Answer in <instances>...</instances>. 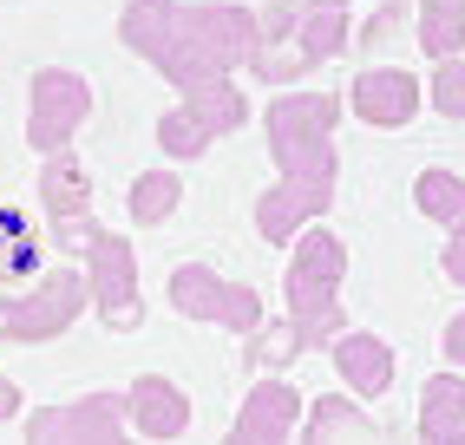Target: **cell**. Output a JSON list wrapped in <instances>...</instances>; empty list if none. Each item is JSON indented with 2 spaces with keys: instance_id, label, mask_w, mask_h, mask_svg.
Returning a JSON list of instances; mask_svg holds the SVG:
<instances>
[{
  "instance_id": "d6a6232c",
  "label": "cell",
  "mask_w": 465,
  "mask_h": 445,
  "mask_svg": "<svg viewBox=\"0 0 465 445\" xmlns=\"http://www.w3.org/2000/svg\"><path fill=\"white\" fill-rule=\"evenodd\" d=\"M0 341H7V295H0Z\"/></svg>"
},
{
  "instance_id": "8992f818",
  "label": "cell",
  "mask_w": 465,
  "mask_h": 445,
  "mask_svg": "<svg viewBox=\"0 0 465 445\" xmlns=\"http://www.w3.org/2000/svg\"><path fill=\"white\" fill-rule=\"evenodd\" d=\"M92 308V275L85 269H53L40 275L20 302H7V341H53Z\"/></svg>"
},
{
  "instance_id": "ac0fdd59",
  "label": "cell",
  "mask_w": 465,
  "mask_h": 445,
  "mask_svg": "<svg viewBox=\"0 0 465 445\" xmlns=\"http://www.w3.org/2000/svg\"><path fill=\"white\" fill-rule=\"evenodd\" d=\"M308 354V334H302V321L289 314V321H262V328H250V373H282L289 361H302Z\"/></svg>"
},
{
  "instance_id": "3957f363",
  "label": "cell",
  "mask_w": 465,
  "mask_h": 445,
  "mask_svg": "<svg viewBox=\"0 0 465 445\" xmlns=\"http://www.w3.org/2000/svg\"><path fill=\"white\" fill-rule=\"evenodd\" d=\"M171 308L191 314V321L230 328V334L262 328V295L250 289V282H223L210 262H177L171 269Z\"/></svg>"
},
{
  "instance_id": "1f68e13d",
  "label": "cell",
  "mask_w": 465,
  "mask_h": 445,
  "mask_svg": "<svg viewBox=\"0 0 465 445\" xmlns=\"http://www.w3.org/2000/svg\"><path fill=\"white\" fill-rule=\"evenodd\" d=\"M14 412H20V387H14L7 373H0V420H14Z\"/></svg>"
},
{
  "instance_id": "7402d4cb",
  "label": "cell",
  "mask_w": 465,
  "mask_h": 445,
  "mask_svg": "<svg viewBox=\"0 0 465 445\" xmlns=\"http://www.w3.org/2000/svg\"><path fill=\"white\" fill-rule=\"evenodd\" d=\"M302 439H374V420L354 406V400H315L302 412Z\"/></svg>"
},
{
  "instance_id": "ba28073f",
  "label": "cell",
  "mask_w": 465,
  "mask_h": 445,
  "mask_svg": "<svg viewBox=\"0 0 465 445\" xmlns=\"http://www.w3.org/2000/svg\"><path fill=\"white\" fill-rule=\"evenodd\" d=\"M92 112V85L73 66H40L34 73V112H26V144L34 151H59L73 144V132Z\"/></svg>"
},
{
  "instance_id": "7a4b0ae2",
  "label": "cell",
  "mask_w": 465,
  "mask_h": 445,
  "mask_svg": "<svg viewBox=\"0 0 465 445\" xmlns=\"http://www.w3.org/2000/svg\"><path fill=\"white\" fill-rule=\"evenodd\" d=\"M334 118H341V99H328V92H282V99L269 105V118H262L275 171L295 177V171L328 164V157H334V144H328Z\"/></svg>"
},
{
  "instance_id": "9c48e42d",
  "label": "cell",
  "mask_w": 465,
  "mask_h": 445,
  "mask_svg": "<svg viewBox=\"0 0 465 445\" xmlns=\"http://www.w3.org/2000/svg\"><path fill=\"white\" fill-rule=\"evenodd\" d=\"M125 420H132L125 393H85V400H73V406H46V412H34V420H26V432H34V439H85V445H112L118 432H125Z\"/></svg>"
},
{
  "instance_id": "44dd1931",
  "label": "cell",
  "mask_w": 465,
  "mask_h": 445,
  "mask_svg": "<svg viewBox=\"0 0 465 445\" xmlns=\"http://www.w3.org/2000/svg\"><path fill=\"white\" fill-rule=\"evenodd\" d=\"M177 203H183V177H177V171H144V177L132 183V197H125V210H132L138 230L177 216Z\"/></svg>"
},
{
  "instance_id": "6da1fadb",
  "label": "cell",
  "mask_w": 465,
  "mask_h": 445,
  "mask_svg": "<svg viewBox=\"0 0 465 445\" xmlns=\"http://www.w3.org/2000/svg\"><path fill=\"white\" fill-rule=\"evenodd\" d=\"M341 275H348V242L334 230H322V216L295 236V262H289V314L302 321L308 347H334V334L348 328V308H341Z\"/></svg>"
},
{
  "instance_id": "d4e9b609",
  "label": "cell",
  "mask_w": 465,
  "mask_h": 445,
  "mask_svg": "<svg viewBox=\"0 0 465 445\" xmlns=\"http://www.w3.org/2000/svg\"><path fill=\"white\" fill-rule=\"evenodd\" d=\"M34 269H40V242H34V230H26V216L0 210V282L34 275Z\"/></svg>"
},
{
  "instance_id": "603a6c76",
  "label": "cell",
  "mask_w": 465,
  "mask_h": 445,
  "mask_svg": "<svg viewBox=\"0 0 465 445\" xmlns=\"http://www.w3.org/2000/svg\"><path fill=\"white\" fill-rule=\"evenodd\" d=\"M413 203H420V216L426 222H440V230H452L459 222V210H465V177L459 171H420V183H413Z\"/></svg>"
},
{
  "instance_id": "52a82bcc",
  "label": "cell",
  "mask_w": 465,
  "mask_h": 445,
  "mask_svg": "<svg viewBox=\"0 0 465 445\" xmlns=\"http://www.w3.org/2000/svg\"><path fill=\"white\" fill-rule=\"evenodd\" d=\"M177 34L197 40L223 73H236V66H250V59H256V46H262V20H256L250 7H230V0H183Z\"/></svg>"
},
{
  "instance_id": "4316f807",
  "label": "cell",
  "mask_w": 465,
  "mask_h": 445,
  "mask_svg": "<svg viewBox=\"0 0 465 445\" xmlns=\"http://www.w3.org/2000/svg\"><path fill=\"white\" fill-rule=\"evenodd\" d=\"M432 112H440V118H465V53L440 59V73H432Z\"/></svg>"
},
{
  "instance_id": "e0dca14e",
  "label": "cell",
  "mask_w": 465,
  "mask_h": 445,
  "mask_svg": "<svg viewBox=\"0 0 465 445\" xmlns=\"http://www.w3.org/2000/svg\"><path fill=\"white\" fill-rule=\"evenodd\" d=\"M177 14H183V0H125L118 40H125L138 59H158V53L177 40Z\"/></svg>"
},
{
  "instance_id": "277c9868",
  "label": "cell",
  "mask_w": 465,
  "mask_h": 445,
  "mask_svg": "<svg viewBox=\"0 0 465 445\" xmlns=\"http://www.w3.org/2000/svg\"><path fill=\"white\" fill-rule=\"evenodd\" d=\"M85 275H92V308L112 334H132L144 321V302H138V256L125 236L112 230H92L85 236Z\"/></svg>"
},
{
  "instance_id": "ffe728a7",
  "label": "cell",
  "mask_w": 465,
  "mask_h": 445,
  "mask_svg": "<svg viewBox=\"0 0 465 445\" xmlns=\"http://www.w3.org/2000/svg\"><path fill=\"white\" fill-rule=\"evenodd\" d=\"M183 105H191V112L210 124L216 138H223V132H236V124L250 118V99H242V92L230 85V73H223V79H203L197 92H183Z\"/></svg>"
},
{
  "instance_id": "5bb4252c",
  "label": "cell",
  "mask_w": 465,
  "mask_h": 445,
  "mask_svg": "<svg viewBox=\"0 0 465 445\" xmlns=\"http://www.w3.org/2000/svg\"><path fill=\"white\" fill-rule=\"evenodd\" d=\"M40 203H46L53 222H79V216H92V177H85V164H79L66 144L46 151V164H40Z\"/></svg>"
},
{
  "instance_id": "7c38bea8",
  "label": "cell",
  "mask_w": 465,
  "mask_h": 445,
  "mask_svg": "<svg viewBox=\"0 0 465 445\" xmlns=\"http://www.w3.org/2000/svg\"><path fill=\"white\" fill-rule=\"evenodd\" d=\"M125 406H132L138 439H183V426H191V393H183L177 380H164V373L132 380Z\"/></svg>"
},
{
  "instance_id": "5b68a950",
  "label": "cell",
  "mask_w": 465,
  "mask_h": 445,
  "mask_svg": "<svg viewBox=\"0 0 465 445\" xmlns=\"http://www.w3.org/2000/svg\"><path fill=\"white\" fill-rule=\"evenodd\" d=\"M334 177H341V157H328V164H315V171H295V177H282L275 190H262V197H256V236L275 242V249L295 242L315 216H328Z\"/></svg>"
},
{
  "instance_id": "484cf974",
  "label": "cell",
  "mask_w": 465,
  "mask_h": 445,
  "mask_svg": "<svg viewBox=\"0 0 465 445\" xmlns=\"http://www.w3.org/2000/svg\"><path fill=\"white\" fill-rule=\"evenodd\" d=\"M250 73H256L262 85H295V79L308 73V59L295 53V40H262L256 59H250Z\"/></svg>"
},
{
  "instance_id": "2e32d148",
  "label": "cell",
  "mask_w": 465,
  "mask_h": 445,
  "mask_svg": "<svg viewBox=\"0 0 465 445\" xmlns=\"http://www.w3.org/2000/svg\"><path fill=\"white\" fill-rule=\"evenodd\" d=\"M420 439L432 445H465V380L459 373H432L420 393Z\"/></svg>"
},
{
  "instance_id": "83f0119b",
  "label": "cell",
  "mask_w": 465,
  "mask_h": 445,
  "mask_svg": "<svg viewBox=\"0 0 465 445\" xmlns=\"http://www.w3.org/2000/svg\"><path fill=\"white\" fill-rule=\"evenodd\" d=\"M256 20H262V40H295L302 0H269V7H256Z\"/></svg>"
},
{
  "instance_id": "4fadbf2b",
  "label": "cell",
  "mask_w": 465,
  "mask_h": 445,
  "mask_svg": "<svg viewBox=\"0 0 465 445\" xmlns=\"http://www.w3.org/2000/svg\"><path fill=\"white\" fill-rule=\"evenodd\" d=\"M328 354H334L341 380H348L361 400H381V393L393 387V347H387V334H354V328H341Z\"/></svg>"
},
{
  "instance_id": "d6986e66",
  "label": "cell",
  "mask_w": 465,
  "mask_h": 445,
  "mask_svg": "<svg viewBox=\"0 0 465 445\" xmlns=\"http://www.w3.org/2000/svg\"><path fill=\"white\" fill-rule=\"evenodd\" d=\"M413 40H420L432 59H452V53H465V0H420Z\"/></svg>"
},
{
  "instance_id": "30bf717a",
  "label": "cell",
  "mask_w": 465,
  "mask_h": 445,
  "mask_svg": "<svg viewBox=\"0 0 465 445\" xmlns=\"http://www.w3.org/2000/svg\"><path fill=\"white\" fill-rule=\"evenodd\" d=\"M302 393L289 387L282 373H262L256 387H250V400H242V412H236V426H230V439H242V445H269V439H295L302 432Z\"/></svg>"
},
{
  "instance_id": "4dcf8cb0",
  "label": "cell",
  "mask_w": 465,
  "mask_h": 445,
  "mask_svg": "<svg viewBox=\"0 0 465 445\" xmlns=\"http://www.w3.org/2000/svg\"><path fill=\"white\" fill-rule=\"evenodd\" d=\"M446 361L465 367V314H452V328H446Z\"/></svg>"
},
{
  "instance_id": "9a60e30c",
  "label": "cell",
  "mask_w": 465,
  "mask_h": 445,
  "mask_svg": "<svg viewBox=\"0 0 465 445\" xmlns=\"http://www.w3.org/2000/svg\"><path fill=\"white\" fill-rule=\"evenodd\" d=\"M354 46V26H348V0H302V26H295V53L308 66H328Z\"/></svg>"
},
{
  "instance_id": "f1b7e54d",
  "label": "cell",
  "mask_w": 465,
  "mask_h": 445,
  "mask_svg": "<svg viewBox=\"0 0 465 445\" xmlns=\"http://www.w3.org/2000/svg\"><path fill=\"white\" fill-rule=\"evenodd\" d=\"M400 20H407V7H400V0H381V14L361 26V46L367 53H387V40L400 34Z\"/></svg>"
},
{
  "instance_id": "836d02e7",
  "label": "cell",
  "mask_w": 465,
  "mask_h": 445,
  "mask_svg": "<svg viewBox=\"0 0 465 445\" xmlns=\"http://www.w3.org/2000/svg\"><path fill=\"white\" fill-rule=\"evenodd\" d=\"M452 230H459V236H465V210H459V222H452Z\"/></svg>"
},
{
  "instance_id": "f546056e",
  "label": "cell",
  "mask_w": 465,
  "mask_h": 445,
  "mask_svg": "<svg viewBox=\"0 0 465 445\" xmlns=\"http://www.w3.org/2000/svg\"><path fill=\"white\" fill-rule=\"evenodd\" d=\"M440 262H446V275H452V282H465V236H459V230L446 236V256H440Z\"/></svg>"
},
{
  "instance_id": "8fae6325",
  "label": "cell",
  "mask_w": 465,
  "mask_h": 445,
  "mask_svg": "<svg viewBox=\"0 0 465 445\" xmlns=\"http://www.w3.org/2000/svg\"><path fill=\"white\" fill-rule=\"evenodd\" d=\"M354 112H361V124L400 132V124H413V112H420V79L400 73L393 59H381V66H367L354 79Z\"/></svg>"
},
{
  "instance_id": "cb8c5ba5",
  "label": "cell",
  "mask_w": 465,
  "mask_h": 445,
  "mask_svg": "<svg viewBox=\"0 0 465 445\" xmlns=\"http://www.w3.org/2000/svg\"><path fill=\"white\" fill-rule=\"evenodd\" d=\"M158 144L177 157V164H191V157H203V151L216 144V132H210V124H203L191 105H171V112L158 118Z\"/></svg>"
}]
</instances>
